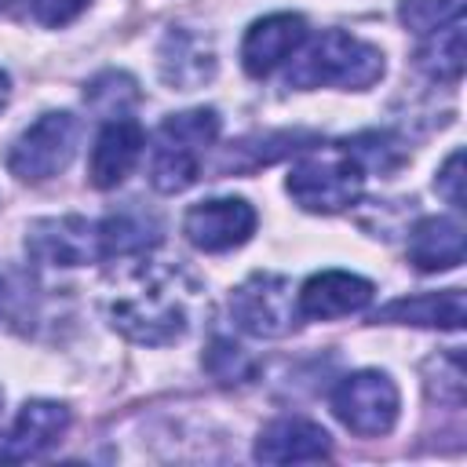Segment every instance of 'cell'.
<instances>
[{"label": "cell", "mask_w": 467, "mask_h": 467, "mask_svg": "<svg viewBox=\"0 0 467 467\" xmlns=\"http://www.w3.org/2000/svg\"><path fill=\"white\" fill-rule=\"evenodd\" d=\"M201 306V285L197 277L171 263V259H135L109 281L106 314L109 325L146 347H168L182 339L193 325V314Z\"/></svg>", "instance_id": "6da1fadb"}, {"label": "cell", "mask_w": 467, "mask_h": 467, "mask_svg": "<svg viewBox=\"0 0 467 467\" xmlns=\"http://www.w3.org/2000/svg\"><path fill=\"white\" fill-rule=\"evenodd\" d=\"M0 405H4V390H0Z\"/></svg>", "instance_id": "83f0119b"}, {"label": "cell", "mask_w": 467, "mask_h": 467, "mask_svg": "<svg viewBox=\"0 0 467 467\" xmlns=\"http://www.w3.org/2000/svg\"><path fill=\"white\" fill-rule=\"evenodd\" d=\"M26 4L40 26H66L88 7V0H26Z\"/></svg>", "instance_id": "cb8c5ba5"}, {"label": "cell", "mask_w": 467, "mask_h": 467, "mask_svg": "<svg viewBox=\"0 0 467 467\" xmlns=\"http://www.w3.org/2000/svg\"><path fill=\"white\" fill-rule=\"evenodd\" d=\"M99 241H102V259L142 255L161 241V223L142 208H120L99 223Z\"/></svg>", "instance_id": "ac0fdd59"}, {"label": "cell", "mask_w": 467, "mask_h": 467, "mask_svg": "<svg viewBox=\"0 0 467 467\" xmlns=\"http://www.w3.org/2000/svg\"><path fill=\"white\" fill-rule=\"evenodd\" d=\"M398 15H401V22H405L412 33L427 36V33L441 29L445 22L460 18V15H463V0H401Z\"/></svg>", "instance_id": "7402d4cb"}, {"label": "cell", "mask_w": 467, "mask_h": 467, "mask_svg": "<svg viewBox=\"0 0 467 467\" xmlns=\"http://www.w3.org/2000/svg\"><path fill=\"white\" fill-rule=\"evenodd\" d=\"M146 146V135L139 128V120L131 117H113L102 124V131L95 135L91 146V161H88V182L95 190H113L117 182H124V175L139 164Z\"/></svg>", "instance_id": "5bb4252c"}, {"label": "cell", "mask_w": 467, "mask_h": 467, "mask_svg": "<svg viewBox=\"0 0 467 467\" xmlns=\"http://www.w3.org/2000/svg\"><path fill=\"white\" fill-rule=\"evenodd\" d=\"M332 452V438L321 423L303 416H281L266 423L255 438L259 463H314Z\"/></svg>", "instance_id": "9a60e30c"}, {"label": "cell", "mask_w": 467, "mask_h": 467, "mask_svg": "<svg viewBox=\"0 0 467 467\" xmlns=\"http://www.w3.org/2000/svg\"><path fill=\"white\" fill-rule=\"evenodd\" d=\"M361 186H365V168L347 150V142L314 146L292 164L285 179L288 197L303 212H317V215H336L350 208L361 197Z\"/></svg>", "instance_id": "277c9868"}, {"label": "cell", "mask_w": 467, "mask_h": 467, "mask_svg": "<svg viewBox=\"0 0 467 467\" xmlns=\"http://www.w3.org/2000/svg\"><path fill=\"white\" fill-rule=\"evenodd\" d=\"M463 58H467V47H463V15L445 22L441 29L427 33L416 62L420 69L431 77V80H441V84H456L463 77Z\"/></svg>", "instance_id": "d6986e66"}, {"label": "cell", "mask_w": 467, "mask_h": 467, "mask_svg": "<svg viewBox=\"0 0 467 467\" xmlns=\"http://www.w3.org/2000/svg\"><path fill=\"white\" fill-rule=\"evenodd\" d=\"M463 317H467L463 288L405 296L387 303L376 314V321H401V325H423V328H463Z\"/></svg>", "instance_id": "e0dca14e"}, {"label": "cell", "mask_w": 467, "mask_h": 467, "mask_svg": "<svg viewBox=\"0 0 467 467\" xmlns=\"http://www.w3.org/2000/svg\"><path fill=\"white\" fill-rule=\"evenodd\" d=\"M7 95H11V80H7V73L0 69V109L7 106Z\"/></svg>", "instance_id": "484cf974"}, {"label": "cell", "mask_w": 467, "mask_h": 467, "mask_svg": "<svg viewBox=\"0 0 467 467\" xmlns=\"http://www.w3.org/2000/svg\"><path fill=\"white\" fill-rule=\"evenodd\" d=\"M372 296H376L372 281H365L350 270H321V274L306 277V285L296 292V303H299L303 317L332 321V317L365 310L372 303Z\"/></svg>", "instance_id": "8fae6325"}, {"label": "cell", "mask_w": 467, "mask_h": 467, "mask_svg": "<svg viewBox=\"0 0 467 467\" xmlns=\"http://www.w3.org/2000/svg\"><path fill=\"white\" fill-rule=\"evenodd\" d=\"M409 263L423 274L463 263V226L449 215H423L409 234Z\"/></svg>", "instance_id": "2e32d148"}, {"label": "cell", "mask_w": 467, "mask_h": 467, "mask_svg": "<svg viewBox=\"0 0 467 467\" xmlns=\"http://www.w3.org/2000/svg\"><path fill=\"white\" fill-rule=\"evenodd\" d=\"M234 325L255 339H281L299 321V303L292 281L281 274H252L230 292Z\"/></svg>", "instance_id": "8992f818"}, {"label": "cell", "mask_w": 467, "mask_h": 467, "mask_svg": "<svg viewBox=\"0 0 467 467\" xmlns=\"http://www.w3.org/2000/svg\"><path fill=\"white\" fill-rule=\"evenodd\" d=\"M157 66H161V80L171 84L175 91H197L215 77V47L208 36L186 26H171L161 40Z\"/></svg>", "instance_id": "4fadbf2b"}, {"label": "cell", "mask_w": 467, "mask_h": 467, "mask_svg": "<svg viewBox=\"0 0 467 467\" xmlns=\"http://www.w3.org/2000/svg\"><path fill=\"white\" fill-rule=\"evenodd\" d=\"M255 208L244 197H212L186 212L182 234L201 252H230L255 234Z\"/></svg>", "instance_id": "9c48e42d"}, {"label": "cell", "mask_w": 467, "mask_h": 467, "mask_svg": "<svg viewBox=\"0 0 467 467\" xmlns=\"http://www.w3.org/2000/svg\"><path fill=\"white\" fill-rule=\"evenodd\" d=\"M26 252L36 263L51 266H84L102 259V241H99V223L84 215H55V219H36L26 230Z\"/></svg>", "instance_id": "ba28073f"}, {"label": "cell", "mask_w": 467, "mask_h": 467, "mask_svg": "<svg viewBox=\"0 0 467 467\" xmlns=\"http://www.w3.org/2000/svg\"><path fill=\"white\" fill-rule=\"evenodd\" d=\"M398 409H401V398H398V387L387 372L379 368H361V372H350L336 383L332 390V412L336 420L361 434V438H379L387 434L394 423H398Z\"/></svg>", "instance_id": "52a82bcc"}, {"label": "cell", "mask_w": 467, "mask_h": 467, "mask_svg": "<svg viewBox=\"0 0 467 467\" xmlns=\"http://www.w3.org/2000/svg\"><path fill=\"white\" fill-rule=\"evenodd\" d=\"M219 139L215 109H186L161 120L150 146V182L161 193H182L204 164L208 146Z\"/></svg>", "instance_id": "3957f363"}, {"label": "cell", "mask_w": 467, "mask_h": 467, "mask_svg": "<svg viewBox=\"0 0 467 467\" xmlns=\"http://www.w3.org/2000/svg\"><path fill=\"white\" fill-rule=\"evenodd\" d=\"M69 431V409L58 401H26L7 434H0V460H33L62 441Z\"/></svg>", "instance_id": "7c38bea8"}, {"label": "cell", "mask_w": 467, "mask_h": 467, "mask_svg": "<svg viewBox=\"0 0 467 467\" xmlns=\"http://www.w3.org/2000/svg\"><path fill=\"white\" fill-rule=\"evenodd\" d=\"M434 186H438V193H441L452 208H463V153H460V150L449 153V161L441 164Z\"/></svg>", "instance_id": "d4e9b609"}, {"label": "cell", "mask_w": 467, "mask_h": 467, "mask_svg": "<svg viewBox=\"0 0 467 467\" xmlns=\"http://www.w3.org/2000/svg\"><path fill=\"white\" fill-rule=\"evenodd\" d=\"M204 368L226 387L230 383H248L255 376V361L241 347H234L230 339H212V347L204 350Z\"/></svg>", "instance_id": "44dd1931"}, {"label": "cell", "mask_w": 467, "mask_h": 467, "mask_svg": "<svg viewBox=\"0 0 467 467\" xmlns=\"http://www.w3.org/2000/svg\"><path fill=\"white\" fill-rule=\"evenodd\" d=\"M84 102H88L99 117L113 120V117H124V113L139 102V84H135L128 73H120V69H106V73H99V77L84 88Z\"/></svg>", "instance_id": "ffe728a7"}, {"label": "cell", "mask_w": 467, "mask_h": 467, "mask_svg": "<svg viewBox=\"0 0 467 467\" xmlns=\"http://www.w3.org/2000/svg\"><path fill=\"white\" fill-rule=\"evenodd\" d=\"M347 150L358 157V164L368 171V168H379V171H394L405 153L398 150V142L390 135H379V131H365L358 139H347Z\"/></svg>", "instance_id": "603a6c76"}, {"label": "cell", "mask_w": 467, "mask_h": 467, "mask_svg": "<svg viewBox=\"0 0 467 467\" xmlns=\"http://www.w3.org/2000/svg\"><path fill=\"white\" fill-rule=\"evenodd\" d=\"M80 131L84 128L73 113H66V109L44 113L7 150L11 175H18L22 182H44V179L58 175L73 161V153L80 146Z\"/></svg>", "instance_id": "5b68a950"}, {"label": "cell", "mask_w": 467, "mask_h": 467, "mask_svg": "<svg viewBox=\"0 0 467 467\" xmlns=\"http://www.w3.org/2000/svg\"><path fill=\"white\" fill-rule=\"evenodd\" d=\"M7 4H11V0H0V7H7Z\"/></svg>", "instance_id": "4316f807"}, {"label": "cell", "mask_w": 467, "mask_h": 467, "mask_svg": "<svg viewBox=\"0 0 467 467\" xmlns=\"http://www.w3.org/2000/svg\"><path fill=\"white\" fill-rule=\"evenodd\" d=\"M303 40H306V22L299 15H292V11L266 15L248 26V33L241 40V66L248 77L263 80L277 66H285L303 47Z\"/></svg>", "instance_id": "30bf717a"}, {"label": "cell", "mask_w": 467, "mask_h": 467, "mask_svg": "<svg viewBox=\"0 0 467 467\" xmlns=\"http://www.w3.org/2000/svg\"><path fill=\"white\" fill-rule=\"evenodd\" d=\"M288 88L310 91V88H347L361 91L372 88L383 77V51L354 33L325 29L314 40H303V47L292 55Z\"/></svg>", "instance_id": "7a4b0ae2"}]
</instances>
